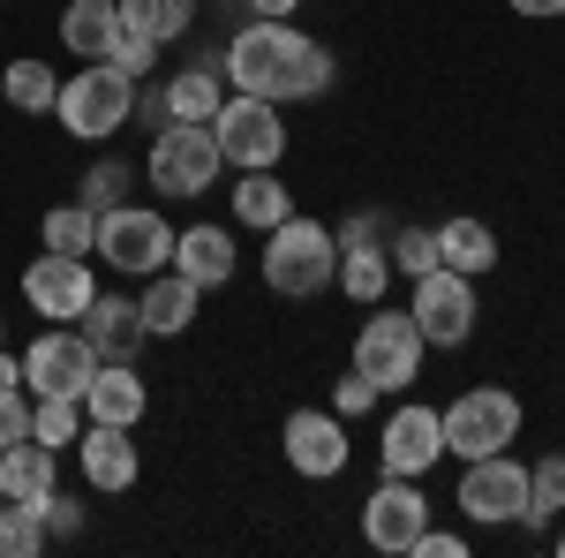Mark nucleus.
I'll list each match as a JSON object with an SVG mask.
<instances>
[{"mask_svg":"<svg viewBox=\"0 0 565 558\" xmlns=\"http://www.w3.org/2000/svg\"><path fill=\"white\" fill-rule=\"evenodd\" d=\"M218 76L234 91H249V98H271V106H287V98H324L332 91V53L317 39H302L295 23H242L226 53H218Z\"/></svg>","mask_w":565,"mask_h":558,"instance_id":"obj_1","label":"nucleus"},{"mask_svg":"<svg viewBox=\"0 0 565 558\" xmlns=\"http://www.w3.org/2000/svg\"><path fill=\"white\" fill-rule=\"evenodd\" d=\"M332 272H340V242H332V227L324 219H302L287 212L271 234H264V287L287 302H309L332 287Z\"/></svg>","mask_w":565,"mask_h":558,"instance_id":"obj_2","label":"nucleus"},{"mask_svg":"<svg viewBox=\"0 0 565 558\" xmlns=\"http://www.w3.org/2000/svg\"><path fill=\"white\" fill-rule=\"evenodd\" d=\"M53 114H61V129L76 136V144H106V136H121V122L136 114V84L114 61H84L76 76H61Z\"/></svg>","mask_w":565,"mask_h":558,"instance_id":"obj_3","label":"nucleus"},{"mask_svg":"<svg viewBox=\"0 0 565 558\" xmlns=\"http://www.w3.org/2000/svg\"><path fill=\"white\" fill-rule=\"evenodd\" d=\"M143 173H151V189H159V197H174V204L204 197L218 173H226V151H218L212 122H167V129L151 136Z\"/></svg>","mask_w":565,"mask_h":558,"instance_id":"obj_4","label":"nucleus"},{"mask_svg":"<svg viewBox=\"0 0 565 558\" xmlns=\"http://www.w3.org/2000/svg\"><path fill=\"white\" fill-rule=\"evenodd\" d=\"M90 257L114 264L121 280H151V272L174 264V227H167V212H151V204H106Z\"/></svg>","mask_w":565,"mask_h":558,"instance_id":"obj_5","label":"nucleus"},{"mask_svg":"<svg viewBox=\"0 0 565 558\" xmlns=\"http://www.w3.org/2000/svg\"><path fill=\"white\" fill-rule=\"evenodd\" d=\"M437 423H445V453H460V461L505 453V445L521 438V392H505V386H468L452 408H437Z\"/></svg>","mask_w":565,"mask_h":558,"instance_id":"obj_6","label":"nucleus"},{"mask_svg":"<svg viewBox=\"0 0 565 558\" xmlns=\"http://www.w3.org/2000/svg\"><path fill=\"white\" fill-rule=\"evenodd\" d=\"M354 370H362L377 392L415 386V378H423V325H415L407 309L370 302V325L354 333Z\"/></svg>","mask_w":565,"mask_h":558,"instance_id":"obj_7","label":"nucleus"},{"mask_svg":"<svg viewBox=\"0 0 565 558\" xmlns=\"http://www.w3.org/2000/svg\"><path fill=\"white\" fill-rule=\"evenodd\" d=\"M212 136L226 151V167L257 173V167H279L287 159V122L271 98H249V91H226V106L212 114Z\"/></svg>","mask_w":565,"mask_h":558,"instance_id":"obj_8","label":"nucleus"},{"mask_svg":"<svg viewBox=\"0 0 565 558\" xmlns=\"http://www.w3.org/2000/svg\"><path fill=\"white\" fill-rule=\"evenodd\" d=\"M430 528V498H423V475H385L370 498H362V544L385 558H415Z\"/></svg>","mask_w":565,"mask_h":558,"instance_id":"obj_9","label":"nucleus"},{"mask_svg":"<svg viewBox=\"0 0 565 558\" xmlns=\"http://www.w3.org/2000/svg\"><path fill=\"white\" fill-rule=\"evenodd\" d=\"M407 317L423 325V347H460L476 333V280L468 272H452V264H437L415 280V302H407Z\"/></svg>","mask_w":565,"mask_h":558,"instance_id":"obj_10","label":"nucleus"},{"mask_svg":"<svg viewBox=\"0 0 565 558\" xmlns=\"http://www.w3.org/2000/svg\"><path fill=\"white\" fill-rule=\"evenodd\" d=\"M90 370H98V355H90L84 333H68V325H53L39 340L23 347V392L39 400V392H61V400H84Z\"/></svg>","mask_w":565,"mask_h":558,"instance_id":"obj_11","label":"nucleus"},{"mask_svg":"<svg viewBox=\"0 0 565 558\" xmlns=\"http://www.w3.org/2000/svg\"><path fill=\"white\" fill-rule=\"evenodd\" d=\"M521 506H527V461H513V453L468 461V475H460V514L476 520V528H505V520H521Z\"/></svg>","mask_w":565,"mask_h":558,"instance_id":"obj_12","label":"nucleus"},{"mask_svg":"<svg viewBox=\"0 0 565 558\" xmlns=\"http://www.w3.org/2000/svg\"><path fill=\"white\" fill-rule=\"evenodd\" d=\"M98 295V280H90V257H53L45 250L39 264H23V302L39 309L45 325H76Z\"/></svg>","mask_w":565,"mask_h":558,"instance_id":"obj_13","label":"nucleus"},{"mask_svg":"<svg viewBox=\"0 0 565 558\" xmlns=\"http://www.w3.org/2000/svg\"><path fill=\"white\" fill-rule=\"evenodd\" d=\"M279 445H287V468L309 475V483H332L348 468V423L324 415V408H295L287 430H279Z\"/></svg>","mask_w":565,"mask_h":558,"instance_id":"obj_14","label":"nucleus"},{"mask_svg":"<svg viewBox=\"0 0 565 558\" xmlns=\"http://www.w3.org/2000/svg\"><path fill=\"white\" fill-rule=\"evenodd\" d=\"M377 461H385V475H430L437 461H445V423H437V408H392Z\"/></svg>","mask_w":565,"mask_h":558,"instance_id":"obj_15","label":"nucleus"},{"mask_svg":"<svg viewBox=\"0 0 565 558\" xmlns=\"http://www.w3.org/2000/svg\"><path fill=\"white\" fill-rule=\"evenodd\" d=\"M76 461H84L90 491H106V498L136 491V475H143V461H136V438H129L121 423H90L84 438H76Z\"/></svg>","mask_w":565,"mask_h":558,"instance_id":"obj_16","label":"nucleus"},{"mask_svg":"<svg viewBox=\"0 0 565 558\" xmlns=\"http://www.w3.org/2000/svg\"><path fill=\"white\" fill-rule=\"evenodd\" d=\"M196 302H204V287H196L189 272L167 264V272H151V280H143L136 317H143V333H151V340H181V333L196 325Z\"/></svg>","mask_w":565,"mask_h":558,"instance_id":"obj_17","label":"nucleus"},{"mask_svg":"<svg viewBox=\"0 0 565 558\" xmlns=\"http://www.w3.org/2000/svg\"><path fill=\"white\" fill-rule=\"evenodd\" d=\"M76 325H84V340H90V355H98V362H136V347L151 340L129 295H90V309L76 317Z\"/></svg>","mask_w":565,"mask_h":558,"instance_id":"obj_18","label":"nucleus"},{"mask_svg":"<svg viewBox=\"0 0 565 558\" xmlns=\"http://www.w3.org/2000/svg\"><path fill=\"white\" fill-rule=\"evenodd\" d=\"M143 408H151V392H143V378H136V362H98V370H90V386H84V415L90 423L136 430Z\"/></svg>","mask_w":565,"mask_h":558,"instance_id":"obj_19","label":"nucleus"},{"mask_svg":"<svg viewBox=\"0 0 565 558\" xmlns=\"http://www.w3.org/2000/svg\"><path fill=\"white\" fill-rule=\"evenodd\" d=\"M53 475H61V453L39 445V438H15V445L0 453V498H15V506H45V498H53Z\"/></svg>","mask_w":565,"mask_h":558,"instance_id":"obj_20","label":"nucleus"},{"mask_svg":"<svg viewBox=\"0 0 565 558\" xmlns=\"http://www.w3.org/2000/svg\"><path fill=\"white\" fill-rule=\"evenodd\" d=\"M174 272H189L196 287H226V280H234V234H226V227H181L174 234Z\"/></svg>","mask_w":565,"mask_h":558,"instance_id":"obj_21","label":"nucleus"},{"mask_svg":"<svg viewBox=\"0 0 565 558\" xmlns=\"http://www.w3.org/2000/svg\"><path fill=\"white\" fill-rule=\"evenodd\" d=\"M61 39H68V53H84V61H106L114 39H121V0H68L61 8Z\"/></svg>","mask_w":565,"mask_h":558,"instance_id":"obj_22","label":"nucleus"},{"mask_svg":"<svg viewBox=\"0 0 565 558\" xmlns=\"http://www.w3.org/2000/svg\"><path fill=\"white\" fill-rule=\"evenodd\" d=\"M437 264H452V272H490L498 264V234L482 227V219H468V212H452L445 227H437Z\"/></svg>","mask_w":565,"mask_h":558,"instance_id":"obj_23","label":"nucleus"},{"mask_svg":"<svg viewBox=\"0 0 565 558\" xmlns=\"http://www.w3.org/2000/svg\"><path fill=\"white\" fill-rule=\"evenodd\" d=\"M159 106H167V122H212L226 106V76L218 69H181L174 84H159Z\"/></svg>","mask_w":565,"mask_h":558,"instance_id":"obj_24","label":"nucleus"},{"mask_svg":"<svg viewBox=\"0 0 565 558\" xmlns=\"http://www.w3.org/2000/svg\"><path fill=\"white\" fill-rule=\"evenodd\" d=\"M332 287L348 302H385V287H392V257H385V242H354V250H340V272H332Z\"/></svg>","mask_w":565,"mask_h":558,"instance_id":"obj_25","label":"nucleus"},{"mask_svg":"<svg viewBox=\"0 0 565 558\" xmlns=\"http://www.w3.org/2000/svg\"><path fill=\"white\" fill-rule=\"evenodd\" d=\"M287 212H295V197H287V181H279L271 167H257V173H242V181H234V219H242V227L271 234Z\"/></svg>","mask_w":565,"mask_h":558,"instance_id":"obj_26","label":"nucleus"},{"mask_svg":"<svg viewBox=\"0 0 565 558\" xmlns=\"http://www.w3.org/2000/svg\"><path fill=\"white\" fill-rule=\"evenodd\" d=\"M39 242L53 257H90V250H98V212H90L84 197H76V204H53V212L39 219Z\"/></svg>","mask_w":565,"mask_h":558,"instance_id":"obj_27","label":"nucleus"},{"mask_svg":"<svg viewBox=\"0 0 565 558\" xmlns=\"http://www.w3.org/2000/svg\"><path fill=\"white\" fill-rule=\"evenodd\" d=\"M565 514V453H543L535 468H527V506H521V528H551Z\"/></svg>","mask_w":565,"mask_h":558,"instance_id":"obj_28","label":"nucleus"},{"mask_svg":"<svg viewBox=\"0 0 565 558\" xmlns=\"http://www.w3.org/2000/svg\"><path fill=\"white\" fill-rule=\"evenodd\" d=\"M0 91H8V106H15V114H53L61 76H53L45 61H31V53H23V61H8V69H0Z\"/></svg>","mask_w":565,"mask_h":558,"instance_id":"obj_29","label":"nucleus"},{"mask_svg":"<svg viewBox=\"0 0 565 558\" xmlns=\"http://www.w3.org/2000/svg\"><path fill=\"white\" fill-rule=\"evenodd\" d=\"M121 23L143 31V39H159V45H174L196 23V0H121Z\"/></svg>","mask_w":565,"mask_h":558,"instance_id":"obj_30","label":"nucleus"},{"mask_svg":"<svg viewBox=\"0 0 565 558\" xmlns=\"http://www.w3.org/2000/svg\"><path fill=\"white\" fill-rule=\"evenodd\" d=\"M31 438H39V445H53V453H61V445H76V438H84V400L39 392V400H31Z\"/></svg>","mask_w":565,"mask_h":558,"instance_id":"obj_31","label":"nucleus"},{"mask_svg":"<svg viewBox=\"0 0 565 558\" xmlns=\"http://www.w3.org/2000/svg\"><path fill=\"white\" fill-rule=\"evenodd\" d=\"M53 536H45V520H39V506H0V558H39Z\"/></svg>","mask_w":565,"mask_h":558,"instance_id":"obj_32","label":"nucleus"},{"mask_svg":"<svg viewBox=\"0 0 565 558\" xmlns=\"http://www.w3.org/2000/svg\"><path fill=\"white\" fill-rule=\"evenodd\" d=\"M385 257H392V272H407V280L437 272V227H399V234H385Z\"/></svg>","mask_w":565,"mask_h":558,"instance_id":"obj_33","label":"nucleus"},{"mask_svg":"<svg viewBox=\"0 0 565 558\" xmlns=\"http://www.w3.org/2000/svg\"><path fill=\"white\" fill-rule=\"evenodd\" d=\"M129 181H136L129 159H98V167L84 173V189H76V197H84L90 212H106V204H129Z\"/></svg>","mask_w":565,"mask_h":558,"instance_id":"obj_34","label":"nucleus"},{"mask_svg":"<svg viewBox=\"0 0 565 558\" xmlns=\"http://www.w3.org/2000/svg\"><path fill=\"white\" fill-rule=\"evenodd\" d=\"M159 53H167L159 39H143V31H129V23H121V39H114V53H106V61H114V69L129 76V84H143V76L159 69Z\"/></svg>","mask_w":565,"mask_h":558,"instance_id":"obj_35","label":"nucleus"},{"mask_svg":"<svg viewBox=\"0 0 565 558\" xmlns=\"http://www.w3.org/2000/svg\"><path fill=\"white\" fill-rule=\"evenodd\" d=\"M370 408H377V386H370V378H362V370H348V378H340V386H332V415H340V423H348V415H370Z\"/></svg>","mask_w":565,"mask_h":558,"instance_id":"obj_36","label":"nucleus"},{"mask_svg":"<svg viewBox=\"0 0 565 558\" xmlns=\"http://www.w3.org/2000/svg\"><path fill=\"white\" fill-rule=\"evenodd\" d=\"M15 438H31V392H23V386L0 392V453H8Z\"/></svg>","mask_w":565,"mask_h":558,"instance_id":"obj_37","label":"nucleus"},{"mask_svg":"<svg viewBox=\"0 0 565 558\" xmlns=\"http://www.w3.org/2000/svg\"><path fill=\"white\" fill-rule=\"evenodd\" d=\"M385 234H392V227L377 212H348L340 227H332V242H340V250H354V242H385Z\"/></svg>","mask_w":565,"mask_h":558,"instance_id":"obj_38","label":"nucleus"},{"mask_svg":"<svg viewBox=\"0 0 565 558\" xmlns=\"http://www.w3.org/2000/svg\"><path fill=\"white\" fill-rule=\"evenodd\" d=\"M39 520H45V536H76V528H84V506L53 491V498H45V506H39Z\"/></svg>","mask_w":565,"mask_h":558,"instance_id":"obj_39","label":"nucleus"},{"mask_svg":"<svg viewBox=\"0 0 565 558\" xmlns=\"http://www.w3.org/2000/svg\"><path fill=\"white\" fill-rule=\"evenodd\" d=\"M415 558H468V536H445V528H423Z\"/></svg>","mask_w":565,"mask_h":558,"instance_id":"obj_40","label":"nucleus"},{"mask_svg":"<svg viewBox=\"0 0 565 558\" xmlns=\"http://www.w3.org/2000/svg\"><path fill=\"white\" fill-rule=\"evenodd\" d=\"M513 15H535V23H551V15H565V0H513Z\"/></svg>","mask_w":565,"mask_h":558,"instance_id":"obj_41","label":"nucleus"},{"mask_svg":"<svg viewBox=\"0 0 565 558\" xmlns=\"http://www.w3.org/2000/svg\"><path fill=\"white\" fill-rule=\"evenodd\" d=\"M295 8H302V0H249V15H271V23H287Z\"/></svg>","mask_w":565,"mask_h":558,"instance_id":"obj_42","label":"nucleus"},{"mask_svg":"<svg viewBox=\"0 0 565 558\" xmlns=\"http://www.w3.org/2000/svg\"><path fill=\"white\" fill-rule=\"evenodd\" d=\"M8 386H23V362H15V355L0 347V392H8Z\"/></svg>","mask_w":565,"mask_h":558,"instance_id":"obj_43","label":"nucleus"},{"mask_svg":"<svg viewBox=\"0 0 565 558\" xmlns=\"http://www.w3.org/2000/svg\"><path fill=\"white\" fill-rule=\"evenodd\" d=\"M558 558H565V536H558Z\"/></svg>","mask_w":565,"mask_h":558,"instance_id":"obj_44","label":"nucleus"},{"mask_svg":"<svg viewBox=\"0 0 565 558\" xmlns=\"http://www.w3.org/2000/svg\"><path fill=\"white\" fill-rule=\"evenodd\" d=\"M0 506H8V498H0Z\"/></svg>","mask_w":565,"mask_h":558,"instance_id":"obj_45","label":"nucleus"}]
</instances>
